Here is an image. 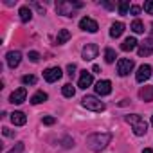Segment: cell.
Listing matches in <instances>:
<instances>
[{
  "label": "cell",
  "mask_w": 153,
  "mask_h": 153,
  "mask_svg": "<svg viewBox=\"0 0 153 153\" xmlns=\"http://www.w3.org/2000/svg\"><path fill=\"white\" fill-rule=\"evenodd\" d=\"M112 140V133H90L87 137V146L92 151H103Z\"/></svg>",
  "instance_id": "1"
},
{
  "label": "cell",
  "mask_w": 153,
  "mask_h": 153,
  "mask_svg": "<svg viewBox=\"0 0 153 153\" xmlns=\"http://www.w3.org/2000/svg\"><path fill=\"white\" fill-rule=\"evenodd\" d=\"M79 7H83V4L81 2H58L56 4V13L58 15H61V16H74V11L76 9H79Z\"/></svg>",
  "instance_id": "2"
},
{
  "label": "cell",
  "mask_w": 153,
  "mask_h": 153,
  "mask_svg": "<svg viewBox=\"0 0 153 153\" xmlns=\"http://www.w3.org/2000/svg\"><path fill=\"white\" fill-rule=\"evenodd\" d=\"M81 105L87 108V110H92V112H103L106 106H105V103L101 101V99H97L96 96H85L83 99H81Z\"/></svg>",
  "instance_id": "3"
},
{
  "label": "cell",
  "mask_w": 153,
  "mask_h": 153,
  "mask_svg": "<svg viewBox=\"0 0 153 153\" xmlns=\"http://www.w3.org/2000/svg\"><path fill=\"white\" fill-rule=\"evenodd\" d=\"M133 67H135L133 59H130V58H121V59L117 61V74L124 78V76H128V74L133 70Z\"/></svg>",
  "instance_id": "4"
},
{
  "label": "cell",
  "mask_w": 153,
  "mask_h": 153,
  "mask_svg": "<svg viewBox=\"0 0 153 153\" xmlns=\"http://www.w3.org/2000/svg\"><path fill=\"white\" fill-rule=\"evenodd\" d=\"M97 54H99V47L96 43H87L81 51V58L85 61H92L94 58H97Z\"/></svg>",
  "instance_id": "5"
},
{
  "label": "cell",
  "mask_w": 153,
  "mask_h": 153,
  "mask_svg": "<svg viewBox=\"0 0 153 153\" xmlns=\"http://www.w3.org/2000/svg\"><path fill=\"white\" fill-rule=\"evenodd\" d=\"M61 76H63V70L59 67H51V68H47L43 72V79L47 83H54V81H58L61 78Z\"/></svg>",
  "instance_id": "6"
},
{
  "label": "cell",
  "mask_w": 153,
  "mask_h": 153,
  "mask_svg": "<svg viewBox=\"0 0 153 153\" xmlns=\"http://www.w3.org/2000/svg\"><path fill=\"white\" fill-rule=\"evenodd\" d=\"M79 29H83V31H87V33H97L99 25H97V22H96L94 18L85 16V18L79 20Z\"/></svg>",
  "instance_id": "7"
},
{
  "label": "cell",
  "mask_w": 153,
  "mask_h": 153,
  "mask_svg": "<svg viewBox=\"0 0 153 153\" xmlns=\"http://www.w3.org/2000/svg\"><path fill=\"white\" fill-rule=\"evenodd\" d=\"M6 61H7L9 68H16L20 65V61H22V52L20 51H9L6 54Z\"/></svg>",
  "instance_id": "8"
},
{
  "label": "cell",
  "mask_w": 153,
  "mask_h": 153,
  "mask_svg": "<svg viewBox=\"0 0 153 153\" xmlns=\"http://www.w3.org/2000/svg\"><path fill=\"white\" fill-rule=\"evenodd\" d=\"M149 78H151V67H149V65H140L139 70H137V74H135L137 83H144V81H148Z\"/></svg>",
  "instance_id": "9"
},
{
  "label": "cell",
  "mask_w": 153,
  "mask_h": 153,
  "mask_svg": "<svg viewBox=\"0 0 153 153\" xmlns=\"http://www.w3.org/2000/svg\"><path fill=\"white\" fill-rule=\"evenodd\" d=\"M112 92V81L110 79H101L96 83V94L97 96H108Z\"/></svg>",
  "instance_id": "10"
},
{
  "label": "cell",
  "mask_w": 153,
  "mask_h": 153,
  "mask_svg": "<svg viewBox=\"0 0 153 153\" xmlns=\"http://www.w3.org/2000/svg\"><path fill=\"white\" fill-rule=\"evenodd\" d=\"M25 97H27V90L22 87V88H16V90L9 96V101H11L13 105H22V103L25 101Z\"/></svg>",
  "instance_id": "11"
},
{
  "label": "cell",
  "mask_w": 153,
  "mask_h": 153,
  "mask_svg": "<svg viewBox=\"0 0 153 153\" xmlns=\"http://www.w3.org/2000/svg\"><path fill=\"white\" fill-rule=\"evenodd\" d=\"M137 52H139V56H149L153 52V38H146L142 43H139Z\"/></svg>",
  "instance_id": "12"
},
{
  "label": "cell",
  "mask_w": 153,
  "mask_h": 153,
  "mask_svg": "<svg viewBox=\"0 0 153 153\" xmlns=\"http://www.w3.org/2000/svg\"><path fill=\"white\" fill-rule=\"evenodd\" d=\"M92 83H94V76H92V72H87V70H83V72H81V76H79L78 87H79V88H88Z\"/></svg>",
  "instance_id": "13"
},
{
  "label": "cell",
  "mask_w": 153,
  "mask_h": 153,
  "mask_svg": "<svg viewBox=\"0 0 153 153\" xmlns=\"http://www.w3.org/2000/svg\"><path fill=\"white\" fill-rule=\"evenodd\" d=\"M131 128H133V133H135L137 137H142V135L148 131V124H146L144 119H140V121H137L135 124H131Z\"/></svg>",
  "instance_id": "14"
},
{
  "label": "cell",
  "mask_w": 153,
  "mask_h": 153,
  "mask_svg": "<svg viewBox=\"0 0 153 153\" xmlns=\"http://www.w3.org/2000/svg\"><path fill=\"white\" fill-rule=\"evenodd\" d=\"M123 33H124V24L123 22H114L112 27H110V36L112 38H119Z\"/></svg>",
  "instance_id": "15"
},
{
  "label": "cell",
  "mask_w": 153,
  "mask_h": 153,
  "mask_svg": "<svg viewBox=\"0 0 153 153\" xmlns=\"http://www.w3.org/2000/svg\"><path fill=\"white\" fill-rule=\"evenodd\" d=\"M11 121H13L15 126H24L27 123V117H25L24 112H13L11 114Z\"/></svg>",
  "instance_id": "16"
},
{
  "label": "cell",
  "mask_w": 153,
  "mask_h": 153,
  "mask_svg": "<svg viewBox=\"0 0 153 153\" xmlns=\"http://www.w3.org/2000/svg\"><path fill=\"white\" fill-rule=\"evenodd\" d=\"M139 97H140L142 101H146V103L153 101V87H142V88L139 90Z\"/></svg>",
  "instance_id": "17"
},
{
  "label": "cell",
  "mask_w": 153,
  "mask_h": 153,
  "mask_svg": "<svg viewBox=\"0 0 153 153\" xmlns=\"http://www.w3.org/2000/svg\"><path fill=\"white\" fill-rule=\"evenodd\" d=\"M18 15H20V20L24 22V24H27V22H31V18H33V11L27 7V6H24V7H20V11H18Z\"/></svg>",
  "instance_id": "18"
},
{
  "label": "cell",
  "mask_w": 153,
  "mask_h": 153,
  "mask_svg": "<svg viewBox=\"0 0 153 153\" xmlns=\"http://www.w3.org/2000/svg\"><path fill=\"white\" fill-rule=\"evenodd\" d=\"M137 43H139V42H137V40H135L133 36H130V38H126V40H124V42L121 43V49L128 52V51H133V49L137 47Z\"/></svg>",
  "instance_id": "19"
},
{
  "label": "cell",
  "mask_w": 153,
  "mask_h": 153,
  "mask_svg": "<svg viewBox=\"0 0 153 153\" xmlns=\"http://www.w3.org/2000/svg\"><path fill=\"white\" fill-rule=\"evenodd\" d=\"M70 40V31H67V29H61L59 33H58V36H56V43L58 45H63V43H67Z\"/></svg>",
  "instance_id": "20"
},
{
  "label": "cell",
  "mask_w": 153,
  "mask_h": 153,
  "mask_svg": "<svg viewBox=\"0 0 153 153\" xmlns=\"http://www.w3.org/2000/svg\"><path fill=\"white\" fill-rule=\"evenodd\" d=\"M43 101H47V94H45L43 90H38V92L33 94V97H31V103H33V105H40V103H43Z\"/></svg>",
  "instance_id": "21"
},
{
  "label": "cell",
  "mask_w": 153,
  "mask_h": 153,
  "mask_svg": "<svg viewBox=\"0 0 153 153\" xmlns=\"http://www.w3.org/2000/svg\"><path fill=\"white\" fill-rule=\"evenodd\" d=\"M130 29L133 31V33H137V34H140V33H144V24L139 20V18H135L133 22H131V25H130Z\"/></svg>",
  "instance_id": "22"
},
{
  "label": "cell",
  "mask_w": 153,
  "mask_h": 153,
  "mask_svg": "<svg viewBox=\"0 0 153 153\" xmlns=\"http://www.w3.org/2000/svg\"><path fill=\"white\" fill-rule=\"evenodd\" d=\"M61 94H63L65 97H74V94H76V88H74L70 83H67V85H63V88H61Z\"/></svg>",
  "instance_id": "23"
},
{
  "label": "cell",
  "mask_w": 153,
  "mask_h": 153,
  "mask_svg": "<svg viewBox=\"0 0 153 153\" xmlns=\"http://www.w3.org/2000/svg\"><path fill=\"white\" fill-rule=\"evenodd\" d=\"M115 58H117V54H115L114 49H106V51H105V61H106V63H114Z\"/></svg>",
  "instance_id": "24"
},
{
  "label": "cell",
  "mask_w": 153,
  "mask_h": 153,
  "mask_svg": "<svg viewBox=\"0 0 153 153\" xmlns=\"http://www.w3.org/2000/svg\"><path fill=\"white\" fill-rule=\"evenodd\" d=\"M131 9V6H130V2H128V0H124V2H121L119 4V13L121 15H128V11Z\"/></svg>",
  "instance_id": "25"
},
{
  "label": "cell",
  "mask_w": 153,
  "mask_h": 153,
  "mask_svg": "<svg viewBox=\"0 0 153 153\" xmlns=\"http://www.w3.org/2000/svg\"><path fill=\"white\" fill-rule=\"evenodd\" d=\"M24 148H25V146H24V142H16V144L7 151V153H22V151H24Z\"/></svg>",
  "instance_id": "26"
},
{
  "label": "cell",
  "mask_w": 153,
  "mask_h": 153,
  "mask_svg": "<svg viewBox=\"0 0 153 153\" xmlns=\"http://www.w3.org/2000/svg\"><path fill=\"white\" fill-rule=\"evenodd\" d=\"M22 83H24V85H34V83H36V78L27 74V76H24V78H22Z\"/></svg>",
  "instance_id": "27"
},
{
  "label": "cell",
  "mask_w": 153,
  "mask_h": 153,
  "mask_svg": "<svg viewBox=\"0 0 153 153\" xmlns=\"http://www.w3.org/2000/svg\"><path fill=\"white\" fill-rule=\"evenodd\" d=\"M144 11L148 15H153V0H148V2H144Z\"/></svg>",
  "instance_id": "28"
},
{
  "label": "cell",
  "mask_w": 153,
  "mask_h": 153,
  "mask_svg": "<svg viewBox=\"0 0 153 153\" xmlns=\"http://www.w3.org/2000/svg\"><path fill=\"white\" fill-rule=\"evenodd\" d=\"M29 59H31L33 63H38V61H40V54H38L36 51H31V52H29Z\"/></svg>",
  "instance_id": "29"
},
{
  "label": "cell",
  "mask_w": 153,
  "mask_h": 153,
  "mask_svg": "<svg viewBox=\"0 0 153 153\" xmlns=\"http://www.w3.org/2000/svg\"><path fill=\"white\" fill-rule=\"evenodd\" d=\"M67 74L70 76V78L76 74V65H74V63H68V65H67Z\"/></svg>",
  "instance_id": "30"
},
{
  "label": "cell",
  "mask_w": 153,
  "mask_h": 153,
  "mask_svg": "<svg viewBox=\"0 0 153 153\" xmlns=\"http://www.w3.org/2000/svg\"><path fill=\"white\" fill-rule=\"evenodd\" d=\"M42 121H43V124H47V126H52V124L56 123V119H54V117H51V115H47V117H43Z\"/></svg>",
  "instance_id": "31"
},
{
  "label": "cell",
  "mask_w": 153,
  "mask_h": 153,
  "mask_svg": "<svg viewBox=\"0 0 153 153\" xmlns=\"http://www.w3.org/2000/svg\"><path fill=\"white\" fill-rule=\"evenodd\" d=\"M130 13H131L133 16H137V15H140V7H139V6H131V9H130Z\"/></svg>",
  "instance_id": "32"
},
{
  "label": "cell",
  "mask_w": 153,
  "mask_h": 153,
  "mask_svg": "<svg viewBox=\"0 0 153 153\" xmlns=\"http://www.w3.org/2000/svg\"><path fill=\"white\" fill-rule=\"evenodd\" d=\"M2 133H4L6 137H15V131H11L9 128H2Z\"/></svg>",
  "instance_id": "33"
},
{
  "label": "cell",
  "mask_w": 153,
  "mask_h": 153,
  "mask_svg": "<svg viewBox=\"0 0 153 153\" xmlns=\"http://www.w3.org/2000/svg\"><path fill=\"white\" fill-rule=\"evenodd\" d=\"M92 72H99V65H94L92 67Z\"/></svg>",
  "instance_id": "34"
},
{
  "label": "cell",
  "mask_w": 153,
  "mask_h": 153,
  "mask_svg": "<svg viewBox=\"0 0 153 153\" xmlns=\"http://www.w3.org/2000/svg\"><path fill=\"white\" fill-rule=\"evenodd\" d=\"M142 153H153V149H151V148H146V149H144Z\"/></svg>",
  "instance_id": "35"
},
{
  "label": "cell",
  "mask_w": 153,
  "mask_h": 153,
  "mask_svg": "<svg viewBox=\"0 0 153 153\" xmlns=\"http://www.w3.org/2000/svg\"><path fill=\"white\" fill-rule=\"evenodd\" d=\"M151 126H153V115H151Z\"/></svg>",
  "instance_id": "36"
}]
</instances>
